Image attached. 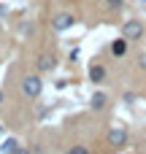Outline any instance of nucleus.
<instances>
[{
  "mask_svg": "<svg viewBox=\"0 0 146 154\" xmlns=\"http://www.w3.org/2000/svg\"><path fill=\"white\" fill-rule=\"evenodd\" d=\"M41 92H43V81H41V76H38V73H30V76H24V79H22V95H24V97L38 100V97H41Z\"/></svg>",
  "mask_w": 146,
  "mask_h": 154,
  "instance_id": "obj_1",
  "label": "nucleus"
},
{
  "mask_svg": "<svg viewBox=\"0 0 146 154\" xmlns=\"http://www.w3.org/2000/svg\"><path fill=\"white\" fill-rule=\"evenodd\" d=\"M122 35H125L127 41H138V38H144V24H141L138 19H127V22L122 24Z\"/></svg>",
  "mask_w": 146,
  "mask_h": 154,
  "instance_id": "obj_2",
  "label": "nucleus"
},
{
  "mask_svg": "<svg viewBox=\"0 0 146 154\" xmlns=\"http://www.w3.org/2000/svg\"><path fill=\"white\" fill-rule=\"evenodd\" d=\"M73 24H76V16H73L70 11H60V14L51 19V27H54V30H60V32H62V30H68V27H73Z\"/></svg>",
  "mask_w": 146,
  "mask_h": 154,
  "instance_id": "obj_3",
  "label": "nucleus"
},
{
  "mask_svg": "<svg viewBox=\"0 0 146 154\" xmlns=\"http://www.w3.org/2000/svg\"><path fill=\"white\" fill-rule=\"evenodd\" d=\"M106 141H108L111 146H125V143H127V130H125V127H114V130H108Z\"/></svg>",
  "mask_w": 146,
  "mask_h": 154,
  "instance_id": "obj_4",
  "label": "nucleus"
},
{
  "mask_svg": "<svg viewBox=\"0 0 146 154\" xmlns=\"http://www.w3.org/2000/svg\"><path fill=\"white\" fill-rule=\"evenodd\" d=\"M35 65H38V73H49V70H54L57 60H54L51 54H41V57L35 60Z\"/></svg>",
  "mask_w": 146,
  "mask_h": 154,
  "instance_id": "obj_5",
  "label": "nucleus"
},
{
  "mask_svg": "<svg viewBox=\"0 0 146 154\" xmlns=\"http://www.w3.org/2000/svg\"><path fill=\"white\" fill-rule=\"evenodd\" d=\"M89 79H92L95 84L106 81V68H103V65H98V62H92V65H89Z\"/></svg>",
  "mask_w": 146,
  "mask_h": 154,
  "instance_id": "obj_6",
  "label": "nucleus"
},
{
  "mask_svg": "<svg viewBox=\"0 0 146 154\" xmlns=\"http://www.w3.org/2000/svg\"><path fill=\"white\" fill-rule=\"evenodd\" d=\"M125 51H127V38L122 35L119 41L111 43V54H114V57H125Z\"/></svg>",
  "mask_w": 146,
  "mask_h": 154,
  "instance_id": "obj_7",
  "label": "nucleus"
},
{
  "mask_svg": "<svg viewBox=\"0 0 146 154\" xmlns=\"http://www.w3.org/2000/svg\"><path fill=\"white\" fill-rule=\"evenodd\" d=\"M106 103H108V97H106L103 92H95V95H92V100H89V106H92L95 111H103V108H106Z\"/></svg>",
  "mask_w": 146,
  "mask_h": 154,
  "instance_id": "obj_8",
  "label": "nucleus"
},
{
  "mask_svg": "<svg viewBox=\"0 0 146 154\" xmlns=\"http://www.w3.org/2000/svg\"><path fill=\"white\" fill-rule=\"evenodd\" d=\"M16 149H19V141H16V138H8V141L0 146V152H3V154H14Z\"/></svg>",
  "mask_w": 146,
  "mask_h": 154,
  "instance_id": "obj_9",
  "label": "nucleus"
},
{
  "mask_svg": "<svg viewBox=\"0 0 146 154\" xmlns=\"http://www.w3.org/2000/svg\"><path fill=\"white\" fill-rule=\"evenodd\" d=\"M106 5H108L111 11H116V8H122V5H125V0H106Z\"/></svg>",
  "mask_w": 146,
  "mask_h": 154,
  "instance_id": "obj_10",
  "label": "nucleus"
},
{
  "mask_svg": "<svg viewBox=\"0 0 146 154\" xmlns=\"http://www.w3.org/2000/svg\"><path fill=\"white\" fill-rule=\"evenodd\" d=\"M138 68L146 70V54H138Z\"/></svg>",
  "mask_w": 146,
  "mask_h": 154,
  "instance_id": "obj_11",
  "label": "nucleus"
},
{
  "mask_svg": "<svg viewBox=\"0 0 146 154\" xmlns=\"http://www.w3.org/2000/svg\"><path fill=\"white\" fill-rule=\"evenodd\" d=\"M70 154H87V149H84V146H73V149H70Z\"/></svg>",
  "mask_w": 146,
  "mask_h": 154,
  "instance_id": "obj_12",
  "label": "nucleus"
},
{
  "mask_svg": "<svg viewBox=\"0 0 146 154\" xmlns=\"http://www.w3.org/2000/svg\"><path fill=\"white\" fill-rule=\"evenodd\" d=\"M14 154H30V152H27V149H22V146H19V149H16V152H14Z\"/></svg>",
  "mask_w": 146,
  "mask_h": 154,
  "instance_id": "obj_13",
  "label": "nucleus"
},
{
  "mask_svg": "<svg viewBox=\"0 0 146 154\" xmlns=\"http://www.w3.org/2000/svg\"><path fill=\"white\" fill-rule=\"evenodd\" d=\"M0 103H3V89H0Z\"/></svg>",
  "mask_w": 146,
  "mask_h": 154,
  "instance_id": "obj_14",
  "label": "nucleus"
},
{
  "mask_svg": "<svg viewBox=\"0 0 146 154\" xmlns=\"http://www.w3.org/2000/svg\"><path fill=\"white\" fill-rule=\"evenodd\" d=\"M0 133H3V127H0Z\"/></svg>",
  "mask_w": 146,
  "mask_h": 154,
  "instance_id": "obj_15",
  "label": "nucleus"
}]
</instances>
